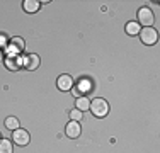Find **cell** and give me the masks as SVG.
<instances>
[{
  "instance_id": "obj_1",
  "label": "cell",
  "mask_w": 160,
  "mask_h": 153,
  "mask_svg": "<svg viewBox=\"0 0 160 153\" xmlns=\"http://www.w3.org/2000/svg\"><path fill=\"white\" fill-rule=\"evenodd\" d=\"M89 109L92 111V114L96 117H104V116H108V114H109L108 101H106V99H101V97L92 99V101H90V107H89Z\"/></svg>"
},
{
  "instance_id": "obj_2",
  "label": "cell",
  "mask_w": 160,
  "mask_h": 153,
  "mask_svg": "<svg viewBox=\"0 0 160 153\" xmlns=\"http://www.w3.org/2000/svg\"><path fill=\"white\" fill-rule=\"evenodd\" d=\"M72 90H73V94L77 95V97H87V95L94 90V82L90 78H80L77 82V85Z\"/></svg>"
},
{
  "instance_id": "obj_3",
  "label": "cell",
  "mask_w": 160,
  "mask_h": 153,
  "mask_svg": "<svg viewBox=\"0 0 160 153\" xmlns=\"http://www.w3.org/2000/svg\"><path fill=\"white\" fill-rule=\"evenodd\" d=\"M140 39H142V43H143V44L152 46V44L157 43L158 34H157V31H155L153 27H145V29L140 31Z\"/></svg>"
},
{
  "instance_id": "obj_4",
  "label": "cell",
  "mask_w": 160,
  "mask_h": 153,
  "mask_svg": "<svg viewBox=\"0 0 160 153\" xmlns=\"http://www.w3.org/2000/svg\"><path fill=\"white\" fill-rule=\"evenodd\" d=\"M138 24L145 26V27H152V24H153V12L148 7H142L138 10Z\"/></svg>"
},
{
  "instance_id": "obj_5",
  "label": "cell",
  "mask_w": 160,
  "mask_h": 153,
  "mask_svg": "<svg viewBox=\"0 0 160 153\" xmlns=\"http://www.w3.org/2000/svg\"><path fill=\"white\" fill-rule=\"evenodd\" d=\"M12 140L14 143L19 145V146H26V145H29V141H31V136H29V133L26 131V129H16L12 135Z\"/></svg>"
},
{
  "instance_id": "obj_6",
  "label": "cell",
  "mask_w": 160,
  "mask_h": 153,
  "mask_svg": "<svg viewBox=\"0 0 160 153\" xmlns=\"http://www.w3.org/2000/svg\"><path fill=\"white\" fill-rule=\"evenodd\" d=\"M56 85H58V89L62 92H68L73 89V78H72L70 75H60L58 80H56Z\"/></svg>"
},
{
  "instance_id": "obj_7",
  "label": "cell",
  "mask_w": 160,
  "mask_h": 153,
  "mask_svg": "<svg viewBox=\"0 0 160 153\" xmlns=\"http://www.w3.org/2000/svg\"><path fill=\"white\" fill-rule=\"evenodd\" d=\"M65 133H67L68 138H72V140H75V138L80 136V133H82V128H80V124L77 121H70L67 124V128H65Z\"/></svg>"
},
{
  "instance_id": "obj_8",
  "label": "cell",
  "mask_w": 160,
  "mask_h": 153,
  "mask_svg": "<svg viewBox=\"0 0 160 153\" xmlns=\"http://www.w3.org/2000/svg\"><path fill=\"white\" fill-rule=\"evenodd\" d=\"M22 63H24V67L28 68V70H38V68H39V65H41V60H39V56L38 55H28V56H24V61H22Z\"/></svg>"
},
{
  "instance_id": "obj_9",
  "label": "cell",
  "mask_w": 160,
  "mask_h": 153,
  "mask_svg": "<svg viewBox=\"0 0 160 153\" xmlns=\"http://www.w3.org/2000/svg\"><path fill=\"white\" fill-rule=\"evenodd\" d=\"M3 61H5V67L9 68V70H12V72H16V70H19V68L22 67L21 58H17L16 55H10L9 58H3Z\"/></svg>"
},
{
  "instance_id": "obj_10",
  "label": "cell",
  "mask_w": 160,
  "mask_h": 153,
  "mask_svg": "<svg viewBox=\"0 0 160 153\" xmlns=\"http://www.w3.org/2000/svg\"><path fill=\"white\" fill-rule=\"evenodd\" d=\"M22 7H24V10H26V12H29V14H34V12H38V10H39L41 3L38 2V0H24V3H22Z\"/></svg>"
},
{
  "instance_id": "obj_11",
  "label": "cell",
  "mask_w": 160,
  "mask_h": 153,
  "mask_svg": "<svg viewBox=\"0 0 160 153\" xmlns=\"http://www.w3.org/2000/svg\"><path fill=\"white\" fill-rule=\"evenodd\" d=\"M75 107H77L80 112H83V111H87L90 107V101L87 97H77V101H75Z\"/></svg>"
},
{
  "instance_id": "obj_12",
  "label": "cell",
  "mask_w": 160,
  "mask_h": 153,
  "mask_svg": "<svg viewBox=\"0 0 160 153\" xmlns=\"http://www.w3.org/2000/svg\"><path fill=\"white\" fill-rule=\"evenodd\" d=\"M140 31H142V27H140L138 22L131 21V22L126 24V32L129 34V36H136V34H140Z\"/></svg>"
},
{
  "instance_id": "obj_13",
  "label": "cell",
  "mask_w": 160,
  "mask_h": 153,
  "mask_svg": "<svg viewBox=\"0 0 160 153\" xmlns=\"http://www.w3.org/2000/svg\"><path fill=\"white\" fill-rule=\"evenodd\" d=\"M12 141L10 140H0V153H12Z\"/></svg>"
},
{
  "instance_id": "obj_14",
  "label": "cell",
  "mask_w": 160,
  "mask_h": 153,
  "mask_svg": "<svg viewBox=\"0 0 160 153\" xmlns=\"http://www.w3.org/2000/svg\"><path fill=\"white\" fill-rule=\"evenodd\" d=\"M5 128L10 129V131H16V129H19V119L17 117H7L5 119Z\"/></svg>"
},
{
  "instance_id": "obj_15",
  "label": "cell",
  "mask_w": 160,
  "mask_h": 153,
  "mask_svg": "<svg viewBox=\"0 0 160 153\" xmlns=\"http://www.w3.org/2000/svg\"><path fill=\"white\" fill-rule=\"evenodd\" d=\"M12 46H16L19 51H22V49H24V39H22V37H14V39H12Z\"/></svg>"
},
{
  "instance_id": "obj_16",
  "label": "cell",
  "mask_w": 160,
  "mask_h": 153,
  "mask_svg": "<svg viewBox=\"0 0 160 153\" xmlns=\"http://www.w3.org/2000/svg\"><path fill=\"white\" fill-rule=\"evenodd\" d=\"M70 117H72V121H80L82 119V112H80L78 109H73V111H70Z\"/></svg>"
},
{
  "instance_id": "obj_17",
  "label": "cell",
  "mask_w": 160,
  "mask_h": 153,
  "mask_svg": "<svg viewBox=\"0 0 160 153\" xmlns=\"http://www.w3.org/2000/svg\"><path fill=\"white\" fill-rule=\"evenodd\" d=\"M5 46H9V37H7V34L0 32V49L5 48Z\"/></svg>"
},
{
  "instance_id": "obj_18",
  "label": "cell",
  "mask_w": 160,
  "mask_h": 153,
  "mask_svg": "<svg viewBox=\"0 0 160 153\" xmlns=\"http://www.w3.org/2000/svg\"><path fill=\"white\" fill-rule=\"evenodd\" d=\"M0 61H3V51L0 49Z\"/></svg>"
},
{
  "instance_id": "obj_19",
  "label": "cell",
  "mask_w": 160,
  "mask_h": 153,
  "mask_svg": "<svg viewBox=\"0 0 160 153\" xmlns=\"http://www.w3.org/2000/svg\"><path fill=\"white\" fill-rule=\"evenodd\" d=\"M0 140H2V136H0Z\"/></svg>"
}]
</instances>
